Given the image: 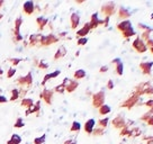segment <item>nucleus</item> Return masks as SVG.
Wrapping results in <instances>:
<instances>
[{
	"label": "nucleus",
	"instance_id": "obj_1",
	"mask_svg": "<svg viewBox=\"0 0 153 144\" xmlns=\"http://www.w3.org/2000/svg\"><path fill=\"white\" fill-rule=\"evenodd\" d=\"M23 22H24V20H23V18H22L20 16L15 19L14 29H13V41H14V43H18V42L24 41L22 34H20V26L23 25Z\"/></svg>",
	"mask_w": 153,
	"mask_h": 144
},
{
	"label": "nucleus",
	"instance_id": "obj_2",
	"mask_svg": "<svg viewBox=\"0 0 153 144\" xmlns=\"http://www.w3.org/2000/svg\"><path fill=\"white\" fill-rule=\"evenodd\" d=\"M91 99H92V106L95 108H99L101 106L105 104V99H106V94L104 90H100L98 92H95L92 96H91Z\"/></svg>",
	"mask_w": 153,
	"mask_h": 144
},
{
	"label": "nucleus",
	"instance_id": "obj_3",
	"mask_svg": "<svg viewBox=\"0 0 153 144\" xmlns=\"http://www.w3.org/2000/svg\"><path fill=\"white\" fill-rule=\"evenodd\" d=\"M100 11L105 17H109L110 18V16L115 15V13H116V4H115L114 1L105 2L104 5L101 6Z\"/></svg>",
	"mask_w": 153,
	"mask_h": 144
},
{
	"label": "nucleus",
	"instance_id": "obj_4",
	"mask_svg": "<svg viewBox=\"0 0 153 144\" xmlns=\"http://www.w3.org/2000/svg\"><path fill=\"white\" fill-rule=\"evenodd\" d=\"M139 101H140V97L135 94H132L131 96L126 99L125 101H123L120 104V108H126V109H132L133 107H135L136 105H139Z\"/></svg>",
	"mask_w": 153,
	"mask_h": 144
},
{
	"label": "nucleus",
	"instance_id": "obj_5",
	"mask_svg": "<svg viewBox=\"0 0 153 144\" xmlns=\"http://www.w3.org/2000/svg\"><path fill=\"white\" fill-rule=\"evenodd\" d=\"M60 41V39L54 34H48V35H43V37L41 39V44L39 46H50L52 44H55Z\"/></svg>",
	"mask_w": 153,
	"mask_h": 144
},
{
	"label": "nucleus",
	"instance_id": "obj_6",
	"mask_svg": "<svg viewBox=\"0 0 153 144\" xmlns=\"http://www.w3.org/2000/svg\"><path fill=\"white\" fill-rule=\"evenodd\" d=\"M33 74H32V72H28L26 76H22V77H19L17 79V83H18L19 86H22L23 88H28L33 85Z\"/></svg>",
	"mask_w": 153,
	"mask_h": 144
},
{
	"label": "nucleus",
	"instance_id": "obj_7",
	"mask_svg": "<svg viewBox=\"0 0 153 144\" xmlns=\"http://www.w3.org/2000/svg\"><path fill=\"white\" fill-rule=\"evenodd\" d=\"M53 97H54V91L51 89H43L39 94V99L43 100L46 105H52Z\"/></svg>",
	"mask_w": 153,
	"mask_h": 144
},
{
	"label": "nucleus",
	"instance_id": "obj_8",
	"mask_svg": "<svg viewBox=\"0 0 153 144\" xmlns=\"http://www.w3.org/2000/svg\"><path fill=\"white\" fill-rule=\"evenodd\" d=\"M132 46H133V48L137 53H145L148 51L146 44H145L143 39H141V37H136V39H134L133 43H132Z\"/></svg>",
	"mask_w": 153,
	"mask_h": 144
},
{
	"label": "nucleus",
	"instance_id": "obj_9",
	"mask_svg": "<svg viewBox=\"0 0 153 144\" xmlns=\"http://www.w3.org/2000/svg\"><path fill=\"white\" fill-rule=\"evenodd\" d=\"M111 125L114 126V128L122 130L125 125H126V120H125V117L123 115H118V116H116L115 118H113Z\"/></svg>",
	"mask_w": 153,
	"mask_h": 144
},
{
	"label": "nucleus",
	"instance_id": "obj_10",
	"mask_svg": "<svg viewBox=\"0 0 153 144\" xmlns=\"http://www.w3.org/2000/svg\"><path fill=\"white\" fill-rule=\"evenodd\" d=\"M43 37V35L42 34H32V35H29V39H28V45L27 46H30V48H33V46H37L41 44V39Z\"/></svg>",
	"mask_w": 153,
	"mask_h": 144
},
{
	"label": "nucleus",
	"instance_id": "obj_11",
	"mask_svg": "<svg viewBox=\"0 0 153 144\" xmlns=\"http://www.w3.org/2000/svg\"><path fill=\"white\" fill-rule=\"evenodd\" d=\"M23 11H24L27 16L33 15L34 11H35V2H34V1H32V0L25 1L24 5H23Z\"/></svg>",
	"mask_w": 153,
	"mask_h": 144
},
{
	"label": "nucleus",
	"instance_id": "obj_12",
	"mask_svg": "<svg viewBox=\"0 0 153 144\" xmlns=\"http://www.w3.org/2000/svg\"><path fill=\"white\" fill-rule=\"evenodd\" d=\"M89 25H90L91 29H95V28H97L99 25H102V19H99V18H98V13H94V14L91 15Z\"/></svg>",
	"mask_w": 153,
	"mask_h": 144
},
{
	"label": "nucleus",
	"instance_id": "obj_13",
	"mask_svg": "<svg viewBox=\"0 0 153 144\" xmlns=\"http://www.w3.org/2000/svg\"><path fill=\"white\" fill-rule=\"evenodd\" d=\"M152 67H153V62H141L140 63V69H141L142 73L145 74V76H150V74H151Z\"/></svg>",
	"mask_w": 153,
	"mask_h": 144
},
{
	"label": "nucleus",
	"instance_id": "obj_14",
	"mask_svg": "<svg viewBox=\"0 0 153 144\" xmlns=\"http://www.w3.org/2000/svg\"><path fill=\"white\" fill-rule=\"evenodd\" d=\"M91 30L90 28V25L89 23H86V24L83 25V27L79 29V30H76V39H81V37H86L87 35L89 34V32Z\"/></svg>",
	"mask_w": 153,
	"mask_h": 144
},
{
	"label": "nucleus",
	"instance_id": "obj_15",
	"mask_svg": "<svg viewBox=\"0 0 153 144\" xmlns=\"http://www.w3.org/2000/svg\"><path fill=\"white\" fill-rule=\"evenodd\" d=\"M80 24V15L78 13H72L70 16V25L72 29H76Z\"/></svg>",
	"mask_w": 153,
	"mask_h": 144
},
{
	"label": "nucleus",
	"instance_id": "obj_16",
	"mask_svg": "<svg viewBox=\"0 0 153 144\" xmlns=\"http://www.w3.org/2000/svg\"><path fill=\"white\" fill-rule=\"evenodd\" d=\"M95 125H96L95 120L90 118V120H88L86 123H85V125H83V130H85V132H86L87 134L90 135L91 133H92L94 128H95Z\"/></svg>",
	"mask_w": 153,
	"mask_h": 144
},
{
	"label": "nucleus",
	"instance_id": "obj_17",
	"mask_svg": "<svg viewBox=\"0 0 153 144\" xmlns=\"http://www.w3.org/2000/svg\"><path fill=\"white\" fill-rule=\"evenodd\" d=\"M79 87V81H76V80H69V82H68V85L65 86V91L69 92V94H71V92H73L74 90H76V88Z\"/></svg>",
	"mask_w": 153,
	"mask_h": 144
},
{
	"label": "nucleus",
	"instance_id": "obj_18",
	"mask_svg": "<svg viewBox=\"0 0 153 144\" xmlns=\"http://www.w3.org/2000/svg\"><path fill=\"white\" fill-rule=\"evenodd\" d=\"M48 18L46 17H44V16H38L37 18H36V24L38 26V29L39 30H43L45 27H46V25L48 24Z\"/></svg>",
	"mask_w": 153,
	"mask_h": 144
},
{
	"label": "nucleus",
	"instance_id": "obj_19",
	"mask_svg": "<svg viewBox=\"0 0 153 144\" xmlns=\"http://www.w3.org/2000/svg\"><path fill=\"white\" fill-rule=\"evenodd\" d=\"M41 111V100H37L36 102H34V106L30 109H26V116L30 115V114H36L38 116Z\"/></svg>",
	"mask_w": 153,
	"mask_h": 144
},
{
	"label": "nucleus",
	"instance_id": "obj_20",
	"mask_svg": "<svg viewBox=\"0 0 153 144\" xmlns=\"http://www.w3.org/2000/svg\"><path fill=\"white\" fill-rule=\"evenodd\" d=\"M60 73H61V71L60 70H55L54 72H52V73H46L45 76H44V78H43V80H42V86H45V83L50 80V79H54V78H56V77H59L60 76Z\"/></svg>",
	"mask_w": 153,
	"mask_h": 144
},
{
	"label": "nucleus",
	"instance_id": "obj_21",
	"mask_svg": "<svg viewBox=\"0 0 153 144\" xmlns=\"http://www.w3.org/2000/svg\"><path fill=\"white\" fill-rule=\"evenodd\" d=\"M116 27H117V29H118V30H120V32H122V33H123V32H125V30H126V29H128V28H131V27H132V23H131V20H122V22H120V23H118V24H117V26H116Z\"/></svg>",
	"mask_w": 153,
	"mask_h": 144
},
{
	"label": "nucleus",
	"instance_id": "obj_22",
	"mask_svg": "<svg viewBox=\"0 0 153 144\" xmlns=\"http://www.w3.org/2000/svg\"><path fill=\"white\" fill-rule=\"evenodd\" d=\"M67 55V48H64L63 45H61L60 48L56 50V52L54 54V60L57 61V60H61L62 58H64Z\"/></svg>",
	"mask_w": 153,
	"mask_h": 144
},
{
	"label": "nucleus",
	"instance_id": "obj_23",
	"mask_svg": "<svg viewBox=\"0 0 153 144\" xmlns=\"http://www.w3.org/2000/svg\"><path fill=\"white\" fill-rule=\"evenodd\" d=\"M131 11L128 9H126L124 7H120L118 9V18H120L122 20H127V18L131 17Z\"/></svg>",
	"mask_w": 153,
	"mask_h": 144
},
{
	"label": "nucleus",
	"instance_id": "obj_24",
	"mask_svg": "<svg viewBox=\"0 0 153 144\" xmlns=\"http://www.w3.org/2000/svg\"><path fill=\"white\" fill-rule=\"evenodd\" d=\"M20 105L23 106V107H25V109H30L34 106V100L32 98H26V97H25V98H23L22 101H20Z\"/></svg>",
	"mask_w": 153,
	"mask_h": 144
},
{
	"label": "nucleus",
	"instance_id": "obj_25",
	"mask_svg": "<svg viewBox=\"0 0 153 144\" xmlns=\"http://www.w3.org/2000/svg\"><path fill=\"white\" fill-rule=\"evenodd\" d=\"M86 71L83 70V69H79V70H76V71H74V73H73V78H74V80H81V79H83V78H86Z\"/></svg>",
	"mask_w": 153,
	"mask_h": 144
},
{
	"label": "nucleus",
	"instance_id": "obj_26",
	"mask_svg": "<svg viewBox=\"0 0 153 144\" xmlns=\"http://www.w3.org/2000/svg\"><path fill=\"white\" fill-rule=\"evenodd\" d=\"M98 111H99V114H100L101 116H106V115H108L110 111H111V108H110V106L104 104L101 107L98 108Z\"/></svg>",
	"mask_w": 153,
	"mask_h": 144
},
{
	"label": "nucleus",
	"instance_id": "obj_27",
	"mask_svg": "<svg viewBox=\"0 0 153 144\" xmlns=\"http://www.w3.org/2000/svg\"><path fill=\"white\" fill-rule=\"evenodd\" d=\"M20 143H22V137L18 134H13L11 137L7 141V144H20Z\"/></svg>",
	"mask_w": 153,
	"mask_h": 144
},
{
	"label": "nucleus",
	"instance_id": "obj_28",
	"mask_svg": "<svg viewBox=\"0 0 153 144\" xmlns=\"http://www.w3.org/2000/svg\"><path fill=\"white\" fill-rule=\"evenodd\" d=\"M153 32V29L150 27L149 29H146V30H143L142 32V34H141V39H143L144 42H146L148 39H151V33Z\"/></svg>",
	"mask_w": 153,
	"mask_h": 144
},
{
	"label": "nucleus",
	"instance_id": "obj_29",
	"mask_svg": "<svg viewBox=\"0 0 153 144\" xmlns=\"http://www.w3.org/2000/svg\"><path fill=\"white\" fill-rule=\"evenodd\" d=\"M19 98V89L15 88V89H11L10 90V98L9 101H16Z\"/></svg>",
	"mask_w": 153,
	"mask_h": 144
},
{
	"label": "nucleus",
	"instance_id": "obj_30",
	"mask_svg": "<svg viewBox=\"0 0 153 144\" xmlns=\"http://www.w3.org/2000/svg\"><path fill=\"white\" fill-rule=\"evenodd\" d=\"M135 34H136V33H135L134 28H133V27H131V28L126 29L125 32H123V33H122V35H123V37H124V39H129V37L134 36Z\"/></svg>",
	"mask_w": 153,
	"mask_h": 144
},
{
	"label": "nucleus",
	"instance_id": "obj_31",
	"mask_svg": "<svg viewBox=\"0 0 153 144\" xmlns=\"http://www.w3.org/2000/svg\"><path fill=\"white\" fill-rule=\"evenodd\" d=\"M108 123H109V118L108 117H104V118H100L98 120V127H101L105 130L106 127L108 126Z\"/></svg>",
	"mask_w": 153,
	"mask_h": 144
},
{
	"label": "nucleus",
	"instance_id": "obj_32",
	"mask_svg": "<svg viewBox=\"0 0 153 144\" xmlns=\"http://www.w3.org/2000/svg\"><path fill=\"white\" fill-rule=\"evenodd\" d=\"M131 128H132V127H129V126H126V125H125L124 127L120 130V136H128V137H131Z\"/></svg>",
	"mask_w": 153,
	"mask_h": 144
},
{
	"label": "nucleus",
	"instance_id": "obj_33",
	"mask_svg": "<svg viewBox=\"0 0 153 144\" xmlns=\"http://www.w3.org/2000/svg\"><path fill=\"white\" fill-rule=\"evenodd\" d=\"M141 134H142V131H141V128L137 127V126H134V127L131 128V136H132V137L140 136Z\"/></svg>",
	"mask_w": 153,
	"mask_h": 144
},
{
	"label": "nucleus",
	"instance_id": "obj_34",
	"mask_svg": "<svg viewBox=\"0 0 153 144\" xmlns=\"http://www.w3.org/2000/svg\"><path fill=\"white\" fill-rule=\"evenodd\" d=\"M151 117H153V109H149L145 114H143V115H142V117H141V120H143V122H145V123H146V122H148Z\"/></svg>",
	"mask_w": 153,
	"mask_h": 144
},
{
	"label": "nucleus",
	"instance_id": "obj_35",
	"mask_svg": "<svg viewBox=\"0 0 153 144\" xmlns=\"http://www.w3.org/2000/svg\"><path fill=\"white\" fill-rule=\"evenodd\" d=\"M105 134V130L104 128H101V127H95L94 128V131H92V133H91V135H94V136H101V135Z\"/></svg>",
	"mask_w": 153,
	"mask_h": 144
},
{
	"label": "nucleus",
	"instance_id": "obj_36",
	"mask_svg": "<svg viewBox=\"0 0 153 144\" xmlns=\"http://www.w3.org/2000/svg\"><path fill=\"white\" fill-rule=\"evenodd\" d=\"M115 72H116L118 76H122V74H123V72H124V64H123V62H120L118 64L115 65Z\"/></svg>",
	"mask_w": 153,
	"mask_h": 144
},
{
	"label": "nucleus",
	"instance_id": "obj_37",
	"mask_svg": "<svg viewBox=\"0 0 153 144\" xmlns=\"http://www.w3.org/2000/svg\"><path fill=\"white\" fill-rule=\"evenodd\" d=\"M80 130H81V124H80L79 122L74 120V122L72 123L71 127H70V131H71V132H79Z\"/></svg>",
	"mask_w": 153,
	"mask_h": 144
},
{
	"label": "nucleus",
	"instance_id": "obj_38",
	"mask_svg": "<svg viewBox=\"0 0 153 144\" xmlns=\"http://www.w3.org/2000/svg\"><path fill=\"white\" fill-rule=\"evenodd\" d=\"M25 126V123H24V120L22 118V117H18L16 122H15L14 124V127L15 128H22V127H24Z\"/></svg>",
	"mask_w": 153,
	"mask_h": 144
},
{
	"label": "nucleus",
	"instance_id": "obj_39",
	"mask_svg": "<svg viewBox=\"0 0 153 144\" xmlns=\"http://www.w3.org/2000/svg\"><path fill=\"white\" fill-rule=\"evenodd\" d=\"M23 61V59H20V58H10L8 59V62L11 63V67H16V65H18L19 63Z\"/></svg>",
	"mask_w": 153,
	"mask_h": 144
},
{
	"label": "nucleus",
	"instance_id": "obj_40",
	"mask_svg": "<svg viewBox=\"0 0 153 144\" xmlns=\"http://www.w3.org/2000/svg\"><path fill=\"white\" fill-rule=\"evenodd\" d=\"M45 140H46V135H41V136L34 139V144H44L45 143Z\"/></svg>",
	"mask_w": 153,
	"mask_h": 144
},
{
	"label": "nucleus",
	"instance_id": "obj_41",
	"mask_svg": "<svg viewBox=\"0 0 153 144\" xmlns=\"http://www.w3.org/2000/svg\"><path fill=\"white\" fill-rule=\"evenodd\" d=\"M53 91L57 92V94H64V92H65V86H64L63 83H61V85H59V86L55 87V88L53 89Z\"/></svg>",
	"mask_w": 153,
	"mask_h": 144
},
{
	"label": "nucleus",
	"instance_id": "obj_42",
	"mask_svg": "<svg viewBox=\"0 0 153 144\" xmlns=\"http://www.w3.org/2000/svg\"><path fill=\"white\" fill-rule=\"evenodd\" d=\"M16 72H17L16 68L10 67L9 69H8V71H7V78H8V79H11V78H13L15 74H16Z\"/></svg>",
	"mask_w": 153,
	"mask_h": 144
},
{
	"label": "nucleus",
	"instance_id": "obj_43",
	"mask_svg": "<svg viewBox=\"0 0 153 144\" xmlns=\"http://www.w3.org/2000/svg\"><path fill=\"white\" fill-rule=\"evenodd\" d=\"M37 67H38V69H41V70H46V69H48V64L46 62L42 61V60H39L37 63Z\"/></svg>",
	"mask_w": 153,
	"mask_h": 144
},
{
	"label": "nucleus",
	"instance_id": "obj_44",
	"mask_svg": "<svg viewBox=\"0 0 153 144\" xmlns=\"http://www.w3.org/2000/svg\"><path fill=\"white\" fill-rule=\"evenodd\" d=\"M88 43V39L87 37H81V39H78L76 41V44L79 45V46H83V45H86Z\"/></svg>",
	"mask_w": 153,
	"mask_h": 144
},
{
	"label": "nucleus",
	"instance_id": "obj_45",
	"mask_svg": "<svg viewBox=\"0 0 153 144\" xmlns=\"http://www.w3.org/2000/svg\"><path fill=\"white\" fill-rule=\"evenodd\" d=\"M144 95H149V96H153V86L152 85H150V86L145 89V91H144Z\"/></svg>",
	"mask_w": 153,
	"mask_h": 144
},
{
	"label": "nucleus",
	"instance_id": "obj_46",
	"mask_svg": "<svg viewBox=\"0 0 153 144\" xmlns=\"http://www.w3.org/2000/svg\"><path fill=\"white\" fill-rule=\"evenodd\" d=\"M144 105L146 106L149 109H153V98L152 99H149L148 101H145V102H144Z\"/></svg>",
	"mask_w": 153,
	"mask_h": 144
},
{
	"label": "nucleus",
	"instance_id": "obj_47",
	"mask_svg": "<svg viewBox=\"0 0 153 144\" xmlns=\"http://www.w3.org/2000/svg\"><path fill=\"white\" fill-rule=\"evenodd\" d=\"M107 89H109V90H111V89H114V87H115V85H114V81L113 80H108V82H107Z\"/></svg>",
	"mask_w": 153,
	"mask_h": 144
},
{
	"label": "nucleus",
	"instance_id": "obj_48",
	"mask_svg": "<svg viewBox=\"0 0 153 144\" xmlns=\"http://www.w3.org/2000/svg\"><path fill=\"white\" fill-rule=\"evenodd\" d=\"M137 27H139L140 29H142V30H146V29L150 28V27H149L148 25L142 24V23H139V24H137Z\"/></svg>",
	"mask_w": 153,
	"mask_h": 144
},
{
	"label": "nucleus",
	"instance_id": "obj_49",
	"mask_svg": "<svg viewBox=\"0 0 153 144\" xmlns=\"http://www.w3.org/2000/svg\"><path fill=\"white\" fill-rule=\"evenodd\" d=\"M145 44H146V48H153V39H148V41L145 42Z\"/></svg>",
	"mask_w": 153,
	"mask_h": 144
},
{
	"label": "nucleus",
	"instance_id": "obj_50",
	"mask_svg": "<svg viewBox=\"0 0 153 144\" xmlns=\"http://www.w3.org/2000/svg\"><path fill=\"white\" fill-rule=\"evenodd\" d=\"M109 17H105L104 19H102V25H104V27H108V25H109Z\"/></svg>",
	"mask_w": 153,
	"mask_h": 144
},
{
	"label": "nucleus",
	"instance_id": "obj_51",
	"mask_svg": "<svg viewBox=\"0 0 153 144\" xmlns=\"http://www.w3.org/2000/svg\"><path fill=\"white\" fill-rule=\"evenodd\" d=\"M9 99H7V97H5L4 95H0V104H5V102H8Z\"/></svg>",
	"mask_w": 153,
	"mask_h": 144
},
{
	"label": "nucleus",
	"instance_id": "obj_52",
	"mask_svg": "<svg viewBox=\"0 0 153 144\" xmlns=\"http://www.w3.org/2000/svg\"><path fill=\"white\" fill-rule=\"evenodd\" d=\"M143 141H145V142H152L153 141V136H151V135H149V136H143Z\"/></svg>",
	"mask_w": 153,
	"mask_h": 144
},
{
	"label": "nucleus",
	"instance_id": "obj_53",
	"mask_svg": "<svg viewBox=\"0 0 153 144\" xmlns=\"http://www.w3.org/2000/svg\"><path fill=\"white\" fill-rule=\"evenodd\" d=\"M107 71H108V67H107V65H102V67L99 69V72H100V73H105V72H107Z\"/></svg>",
	"mask_w": 153,
	"mask_h": 144
},
{
	"label": "nucleus",
	"instance_id": "obj_54",
	"mask_svg": "<svg viewBox=\"0 0 153 144\" xmlns=\"http://www.w3.org/2000/svg\"><path fill=\"white\" fill-rule=\"evenodd\" d=\"M120 62H122V60H120V58H116V59H114V60L111 61V64H113V65H116V64H118Z\"/></svg>",
	"mask_w": 153,
	"mask_h": 144
},
{
	"label": "nucleus",
	"instance_id": "obj_55",
	"mask_svg": "<svg viewBox=\"0 0 153 144\" xmlns=\"http://www.w3.org/2000/svg\"><path fill=\"white\" fill-rule=\"evenodd\" d=\"M146 124H148L149 126H153V117H151V118L146 122Z\"/></svg>",
	"mask_w": 153,
	"mask_h": 144
},
{
	"label": "nucleus",
	"instance_id": "obj_56",
	"mask_svg": "<svg viewBox=\"0 0 153 144\" xmlns=\"http://www.w3.org/2000/svg\"><path fill=\"white\" fill-rule=\"evenodd\" d=\"M65 35H67V32H63V33H60V34H59V36H57V37H59V39H63V37H64Z\"/></svg>",
	"mask_w": 153,
	"mask_h": 144
},
{
	"label": "nucleus",
	"instance_id": "obj_57",
	"mask_svg": "<svg viewBox=\"0 0 153 144\" xmlns=\"http://www.w3.org/2000/svg\"><path fill=\"white\" fill-rule=\"evenodd\" d=\"M48 26H50V27H48V28L51 29V30H52V29L54 28V27H53V23H51V22H48Z\"/></svg>",
	"mask_w": 153,
	"mask_h": 144
},
{
	"label": "nucleus",
	"instance_id": "obj_58",
	"mask_svg": "<svg viewBox=\"0 0 153 144\" xmlns=\"http://www.w3.org/2000/svg\"><path fill=\"white\" fill-rule=\"evenodd\" d=\"M4 4H5V1H4V0H0V8L4 6Z\"/></svg>",
	"mask_w": 153,
	"mask_h": 144
},
{
	"label": "nucleus",
	"instance_id": "obj_59",
	"mask_svg": "<svg viewBox=\"0 0 153 144\" xmlns=\"http://www.w3.org/2000/svg\"><path fill=\"white\" fill-rule=\"evenodd\" d=\"M4 74V70H2V68H0V76H2Z\"/></svg>",
	"mask_w": 153,
	"mask_h": 144
},
{
	"label": "nucleus",
	"instance_id": "obj_60",
	"mask_svg": "<svg viewBox=\"0 0 153 144\" xmlns=\"http://www.w3.org/2000/svg\"><path fill=\"white\" fill-rule=\"evenodd\" d=\"M2 18H4V14H1V13H0V20L2 19Z\"/></svg>",
	"mask_w": 153,
	"mask_h": 144
},
{
	"label": "nucleus",
	"instance_id": "obj_61",
	"mask_svg": "<svg viewBox=\"0 0 153 144\" xmlns=\"http://www.w3.org/2000/svg\"><path fill=\"white\" fill-rule=\"evenodd\" d=\"M149 50H150V52H151L153 54V48H149Z\"/></svg>",
	"mask_w": 153,
	"mask_h": 144
},
{
	"label": "nucleus",
	"instance_id": "obj_62",
	"mask_svg": "<svg viewBox=\"0 0 153 144\" xmlns=\"http://www.w3.org/2000/svg\"><path fill=\"white\" fill-rule=\"evenodd\" d=\"M71 144H76V142H74V141H73V142H72Z\"/></svg>",
	"mask_w": 153,
	"mask_h": 144
},
{
	"label": "nucleus",
	"instance_id": "obj_63",
	"mask_svg": "<svg viewBox=\"0 0 153 144\" xmlns=\"http://www.w3.org/2000/svg\"><path fill=\"white\" fill-rule=\"evenodd\" d=\"M120 144H124V143H120Z\"/></svg>",
	"mask_w": 153,
	"mask_h": 144
}]
</instances>
